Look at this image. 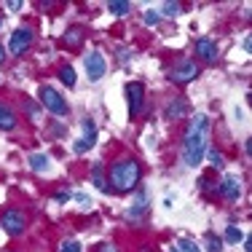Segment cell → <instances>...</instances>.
Masks as SVG:
<instances>
[{"instance_id":"obj_6","label":"cell","mask_w":252,"mask_h":252,"mask_svg":"<svg viewBox=\"0 0 252 252\" xmlns=\"http://www.w3.org/2000/svg\"><path fill=\"white\" fill-rule=\"evenodd\" d=\"M196 75H199V64H196L193 59H180L175 67L169 70L172 83H190Z\"/></svg>"},{"instance_id":"obj_1","label":"cell","mask_w":252,"mask_h":252,"mask_svg":"<svg viewBox=\"0 0 252 252\" xmlns=\"http://www.w3.org/2000/svg\"><path fill=\"white\" fill-rule=\"evenodd\" d=\"M209 116L207 113H196L190 118L188 129H185V140H183V161L190 166V169H199L204 153L209 148Z\"/></svg>"},{"instance_id":"obj_32","label":"cell","mask_w":252,"mask_h":252,"mask_svg":"<svg viewBox=\"0 0 252 252\" xmlns=\"http://www.w3.org/2000/svg\"><path fill=\"white\" fill-rule=\"evenodd\" d=\"M99 252H118V250L113 247V244H102V247H99Z\"/></svg>"},{"instance_id":"obj_12","label":"cell","mask_w":252,"mask_h":252,"mask_svg":"<svg viewBox=\"0 0 252 252\" xmlns=\"http://www.w3.org/2000/svg\"><path fill=\"white\" fill-rule=\"evenodd\" d=\"M19 118H16V110L8 105V102L0 99V131H14Z\"/></svg>"},{"instance_id":"obj_21","label":"cell","mask_w":252,"mask_h":252,"mask_svg":"<svg viewBox=\"0 0 252 252\" xmlns=\"http://www.w3.org/2000/svg\"><path fill=\"white\" fill-rule=\"evenodd\" d=\"M242 239H244V231H242V228H236V225H228V228H225V242L239 244Z\"/></svg>"},{"instance_id":"obj_7","label":"cell","mask_w":252,"mask_h":252,"mask_svg":"<svg viewBox=\"0 0 252 252\" xmlns=\"http://www.w3.org/2000/svg\"><path fill=\"white\" fill-rule=\"evenodd\" d=\"M126 102H129V116H140L142 113V102H145V86L140 81L126 83Z\"/></svg>"},{"instance_id":"obj_5","label":"cell","mask_w":252,"mask_h":252,"mask_svg":"<svg viewBox=\"0 0 252 252\" xmlns=\"http://www.w3.org/2000/svg\"><path fill=\"white\" fill-rule=\"evenodd\" d=\"M32 27H27V25H22V27H16L14 32H11V38H8V51L14 54V57H19V54H25L30 46H32Z\"/></svg>"},{"instance_id":"obj_30","label":"cell","mask_w":252,"mask_h":252,"mask_svg":"<svg viewBox=\"0 0 252 252\" xmlns=\"http://www.w3.org/2000/svg\"><path fill=\"white\" fill-rule=\"evenodd\" d=\"M244 252H252V236L244 233Z\"/></svg>"},{"instance_id":"obj_4","label":"cell","mask_w":252,"mask_h":252,"mask_svg":"<svg viewBox=\"0 0 252 252\" xmlns=\"http://www.w3.org/2000/svg\"><path fill=\"white\" fill-rule=\"evenodd\" d=\"M0 228H3L8 236H22L25 228H27V218L22 215V209L8 207V209H3V215H0Z\"/></svg>"},{"instance_id":"obj_35","label":"cell","mask_w":252,"mask_h":252,"mask_svg":"<svg viewBox=\"0 0 252 252\" xmlns=\"http://www.w3.org/2000/svg\"><path fill=\"white\" fill-rule=\"evenodd\" d=\"M0 62H5V46H3V40H0Z\"/></svg>"},{"instance_id":"obj_26","label":"cell","mask_w":252,"mask_h":252,"mask_svg":"<svg viewBox=\"0 0 252 252\" xmlns=\"http://www.w3.org/2000/svg\"><path fill=\"white\" fill-rule=\"evenodd\" d=\"M83 247H81V242L78 239H64L62 242V247H59V252H81Z\"/></svg>"},{"instance_id":"obj_13","label":"cell","mask_w":252,"mask_h":252,"mask_svg":"<svg viewBox=\"0 0 252 252\" xmlns=\"http://www.w3.org/2000/svg\"><path fill=\"white\" fill-rule=\"evenodd\" d=\"M185 116H188V102L183 97L172 99L169 105H166V118H169V121H177V118H185Z\"/></svg>"},{"instance_id":"obj_15","label":"cell","mask_w":252,"mask_h":252,"mask_svg":"<svg viewBox=\"0 0 252 252\" xmlns=\"http://www.w3.org/2000/svg\"><path fill=\"white\" fill-rule=\"evenodd\" d=\"M81 126H83V140L94 148V142H97V124H94V118H83Z\"/></svg>"},{"instance_id":"obj_24","label":"cell","mask_w":252,"mask_h":252,"mask_svg":"<svg viewBox=\"0 0 252 252\" xmlns=\"http://www.w3.org/2000/svg\"><path fill=\"white\" fill-rule=\"evenodd\" d=\"M175 250H177V252H201V250H199V244L190 242V239H180Z\"/></svg>"},{"instance_id":"obj_20","label":"cell","mask_w":252,"mask_h":252,"mask_svg":"<svg viewBox=\"0 0 252 252\" xmlns=\"http://www.w3.org/2000/svg\"><path fill=\"white\" fill-rule=\"evenodd\" d=\"M204 242H207V252H223V239L218 233H207Z\"/></svg>"},{"instance_id":"obj_25","label":"cell","mask_w":252,"mask_h":252,"mask_svg":"<svg viewBox=\"0 0 252 252\" xmlns=\"http://www.w3.org/2000/svg\"><path fill=\"white\" fill-rule=\"evenodd\" d=\"M180 11H183V5L175 3V0H169V3H164V8H161L158 14H161V16H164V14H166V16H177Z\"/></svg>"},{"instance_id":"obj_31","label":"cell","mask_w":252,"mask_h":252,"mask_svg":"<svg viewBox=\"0 0 252 252\" xmlns=\"http://www.w3.org/2000/svg\"><path fill=\"white\" fill-rule=\"evenodd\" d=\"M242 46H244V51H247V54L252 51V40H250V35H247V38H244V43H242Z\"/></svg>"},{"instance_id":"obj_2","label":"cell","mask_w":252,"mask_h":252,"mask_svg":"<svg viewBox=\"0 0 252 252\" xmlns=\"http://www.w3.org/2000/svg\"><path fill=\"white\" fill-rule=\"evenodd\" d=\"M140 175H142V169L134 158H118L110 166V172H107V190L113 188L118 193H129L140 183Z\"/></svg>"},{"instance_id":"obj_10","label":"cell","mask_w":252,"mask_h":252,"mask_svg":"<svg viewBox=\"0 0 252 252\" xmlns=\"http://www.w3.org/2000/svg\"><path fill=\"white\" fill-rule=\"evenodd\" d=\"M148 204H151V196H148L145 188H140V190L134 193V201H131V207H129V220H140L142 215L148 212Z\"/></svg>"},{"instance_id":"obj_18","label":"cell","mask_w":252,"mask_h":252,"mask_svg":"<svg viewBox=\"0 0 252 252\" xmlns=\"http://www.w3.org/2000/svg\"><path fill=\"white\" fill-rule=\"evenodd\" d=\"M107 11L113 16H129L131 11V3H124V0H116V3H107Z\"/></svg>"},{"instance_id":"obj_19","label":"cell","mask_w":252,"mask_h":252,"mask_svg":"<svg viewBox=\"0 0 252 252\" xmlns=\"http://www.w3.org/2000/svg\"><path fill=\"white\" fill-rule=\"evenodd\" d=\"M81 35H83V30L81 27H73V30H67V32H64V43L70 46V49H75V46H81Z\"/></svg>"},{"instance_id":"obj_29","label":"cell","mask_w":252,"mask_h":252,"mask_svg":"<svg viewBox=\"0 0 252 252\" xmlns=\"http://www.w3.org/2000/svg\"><path fill=\"white\" fill-rule=\"evenodd\" d=\"M5 8L8 11H22V3L19 0H11V3H5Z\"/></svg>"},{"instance_id":"obj_33","label":"cell","mask_w":252,"mask_h":252,"mask_svg":"<svg viewBox=\"0 0 252 252\" xmlns=\"http://www.w3.org/2000/svg\"><path fill=\"white\" fill-rule=\"evenodd\" d=\"M199 185H201V190H209V180H207V177H201Z\"/></svg>"},{"instance_id":"obj_17","label":"cell","mask_w":252,"mask_h":252,"mask_svg":"<svg viewBox=\"0 0 252 252\" xmlns=\"http://www.w3.org/2000/svg\"><path fill=\"white\" fill-rule=\"evenodd\" d=\"M59 81H62L64 86L75 89V70L70 67V64H62V67H59Z\"/></svg>"},{"instance_id":"obj_34","label":"cell","mask_w":252,"mask_h":252,"mask_svg":"<svg viewBox=\"0 0 252 252\" xmlns=\"http://www.w3.org/2000/svg\"><path fill=\"white\" fill-rule=\"evenodd\" d=\"M67 199H70V193H57V201H59V204L67 201Z\"/></svg>"},{"instance_id":"obj_38","label":"cell","mask_w":252,"mask_h":252,"mask_svg":"<svg viewBox=\"0 0 252 252\" xmlns=\"http://www.w3.org/2000/svg\"><path fill=\"white\" fill-rule=\"evenodd\" d=\"M169 252H177V250H169Z\"/></svg>"},{"instance_id":"obj_36","label":"cell","mask_w":252,"mask_h":252,"mask_svg":"<svg viewBox=\"0 0 252 252\" xmlns=\"http://www.w3.org/2000/svg\"><path fill=\"white\" fill-rule=\"evenodd\" d=\"M140 252H151V250H148V247H142V250H140Z\"/></svg>"},{"instance_id":"obj_37","label":"cell","mask_w":252,"mask_h":252,"mask_svg":"<svg viewBox=\"0 0 252 252\" xmlns=\"http://www.w3.org/2000/svg\"><path fill=\"white\" fill-rule=\"evenodd\" d=\"M0 25H3V16H0Z\"/></svg>"},{"instance_id":"obj_8","label":"cell","mask_w":252,"mask_h":252,"mask_svg":"<svg viewBox=\"0 0 252 252\" xmlns=\"http://www.w3.org/2000/svg\"><path fill=\"white\" fill-rule=\"evenodd\" d=\"M83 64H86V75H89V81H99V78L107 73V62H105V57H102V51H97V49L86 54Z\"/></svg>"},{"instance_id":"obj_27","label":"cell","mask_w":252,"mask_h":252,"mask_svg":"<svg viewBox=\"0 0 252 252\" xmlns=\"http://www.w3.org/2000/svg\"><path fill=\"white\" fill-rule=\"evenodd\" d=\"M73 151H75L78 156H83V153H89V151H92V145H89V142L83 140V137H78V140L73 142Z\"/></svg>"},{"instance_id":"obj_16","label":"cell","mask_w":252,"mask_h":252,"mask_svg":"<svg viewBox=\"0 0 252 252\" xmlns=\"http://www.w3.org/2000/svg\"><path fill=\"white\" fill-rule=\"evenodd\" d=\"M92 183H94V188H97V190L107 193V180H105V169H102V164H97L92 169Z\"/></svg>"},{"instance_id":"obj_9","label":"cell","mask_w":252,"mask_h":252,"mask_svg":"<svg viewBox=\"0 0 252 252\" xmlns=\"http://www.w3.org/2000/svg\"><path fill=\"white\" fill-rule=\"evenodd\" d=\"M218 188H220V196H223L225 201H239V199H242L244 185H242V177H236V175H225V177H223V183H220Z\"/></svg>"},{"instance_id":"obj_23","label":"cell","mask_w":252,"mask_h":252,"mask_svg":"<svg viewBox=\"0 0 252 252\" xmlns=\"http://www.w3.org/2000/svg\"><path fill=\"white\" fill-rule=\"evenodd\" d=\"M204 156H209V164H212V169H223V156H220L215 148H207V153Z\"/></svg>"},{"instance_id":"obj_22","label":"cell","mask_w":252,"mask_h":252,"mask_svg":"<svg viewBox=\"0 0 252 252\" xmlns=\"http://www.w3.org/2000/svg\"><path fill=\"white\" fill-rule=\"evenodd\" d=\"M25 110L30 113V118H32V124H40V107L35 105V99H25Z\"/></svg>"},{"instance_id":"obj_11","label":"cell","mask_w":252,"mask_h":252,"mask_svg":"<svg viewBox=\"0 0 252 252\" xmlns=\"http://www.w3.org/2000/svg\"><path fill=\"white\" fill-rule=\"evenodd\" d=\"M196 54L204 62H218V43L212 38H196Z\"/></svg>"},{"instance_id":"obj_28","label":"cell","mask_w":252,"mask_h":252,"mask_svg":"<svg viewBox=\"0 0 252 252\" xmlns=\"http://www.w3.org/2000/svg\"><path fill=\"white\" fill-rule=\"evenodd\" d=\"M158 22H161V14H158V11H145V25H158Z\"/></svg>"},{"instance_id":"obj_3","label":"cell","mask_w":252,"mask_h":252,"mask_svg":"<svg viewBox=\"0 0 252 252\" xmlns=\"http://www.w3.org/2000/svg\"><path fill=\"white\" fill-rule=\"evenodd\" d=\"M38 97H40V105H43L51 116H57V118H67L70 116V105L64 102V97L54 86H40Z\"/></svg>"},{"instance_id":"obj_14","label":"cell","mask_w":252,"mask_h":252,"mask_svg":"<svg viewBox=\"0 0 252 252\" xmlns=\"http://www.w3.org/2000/svg\"><path fill=\"white\" fill-rule=\"evenodd\" d=\"M27 161H30V166H32V172H38V175H43V172L51 169V158L46 153H32Z\"/></svg>"}]
</instances>
